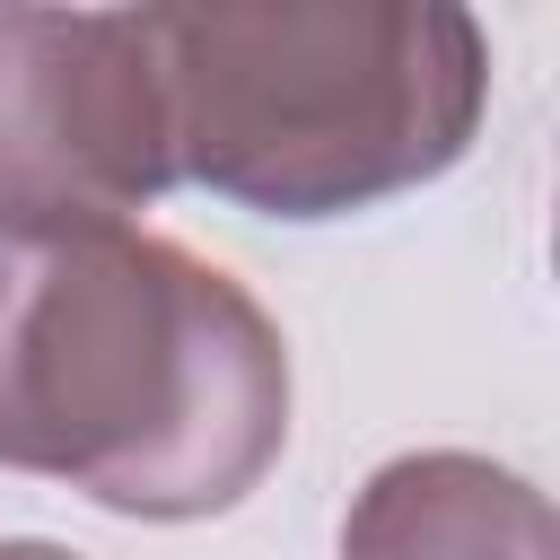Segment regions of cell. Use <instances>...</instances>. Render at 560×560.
<instances>
[{
    "instance_id": "6da1fadb",
    "label": "cell",
    "mask_w": 560,
    "mask_h": 560,
    "mask_svg": "<svg viewBox=\"0 0 560 560\" xmlns=\"http://www.w3.org/2000/svg\"><path fill=\"white\" fill-rule=\"evenodd\" d=\"M289 446V341L201 254L149 228L0 236V472L192 525Z\"/></svg>"
},
{
    "instance_id": "3957f363",
    "label": "cell",
    "mask_w": 560,
    "mask_h": 560,
    "mask_svg": "<svg viewBox=\"0 0 560 560\" xmlns=\"http://www.w3.org/2000/svg\"><path fill=\"white\" fill-rule=\"evenodd\" d=\"M166 184L140 9H0V236L131 228Z\"/></svg>"
},
{
    "instance_id": "7a4b0ae2",
    "label": "cell",
    "mask_w": 560,
    "mask_h": 560,
    "mask_svg": "<svg viewBox=\"0 0 560 560\" xmlns=\"http://www.w3.org/2000/svg\"><path fill=\"white\" fill-rule=\"evenodd\" d=\"M140 26L175 184L262 219L438 184L490 105V44L455 0H210L140 9Z\"/></svg>"
},
{
    "instance_id": "277c9868",
    "label": "cell",
    "mask_w": 560,
    "mask_h": 560,
    "mask_svg": "<svg viewBox=\"0 0 560 560\" xmlns=\"http://www.w3.org/2000/svg\"><path fill=\"white\" fill-rule=\"evenodd\" d=\"M341 560H560L551 499L490 455H394L341 516Z\"/></svg>"
},
{
    "instance_id": "5b68a950",
    "label": "cell",
    "mask_w": 560,
    "mask_h": 560,
    "mask_svg": "<svg viewBox=\"0 0 560 560\" xmlns=\"http://www.w3.org/2000/svg\"><path fill=\"white\" fill-rule=\"evenodd\" d=\"M0 560H79L61 542H35V534H0Z\"/></svg>"
}]
</instances>
